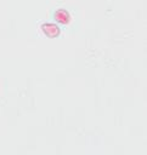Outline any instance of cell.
I'll list each match as a JSON object with an SVG mask.
<instances>
[{"mask_svg":"<svg viewBox=\"0 0 147 155\" xmlns=\"http://www.w3.org/2000/svg\"><path fill=\"white\" fill-rule=\"evenodd\" d=\"M41 30L47 35V36H57L60 34V27L55 23H43L41 24Z\"/></svg>","mask_w":147,"mask_h":155,"instance_id":"6da1fadb","label":"cell"},{"mask_svg":"<svg viewBox=\"0 0 147 155\" xmlns=\"http://www.w3.org/2000/svg\"><path fill=\"white\" fill-rule=\"evenodd\" d=\"M53 17L57 22L63 23V24H67L70 21V13L64 8H57L53 13Z\"/></svg>","mask_w":147,"mask_h":155,"instance_id":"7a4b0ae2","label":"cell"}]
</instances>
